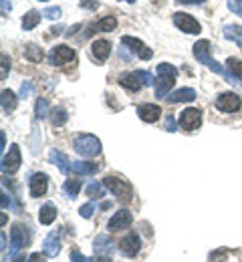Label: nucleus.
Returning <instances> with one entry per match:
<instances>
[{"label":"nucleus","instance_id":"1","mask_svg":"<svg viewBox=\"0 0 242 262\" xmlns=\"http://www.w3.org/2000/svg\"><path fill=\"white\" fill-rule=\"evenodd\" d=\"M210 49H212L210 40H206V38H204V40H198V42L194 45V57H196V61H198V63H202L204 67H208L212 73L222 75V77H224V79H226L230 85H242V83L236 79V77H234V75H230V73H228L224 67L220 65L218 61H214V59H212V51H210Z\"/></svg>","mask_w":242,"mask_h":262},{"label":"nucleus","instance_id":"2","mask_svg":"<svg viewBox=\"0 0 242 262\" xmlns=\"http://www.w3.org/2000/svg\"><path fill=\"white\" fill-rule=\"evenodd\" d=\"M178 77V69L170 63H162L158 65V81H156V95L158 99H164L170 95L173 83Z\"/></svg>","mask_w":242,"mask_h":262},{"label":"nucleus","instance_id":"3","mask_svg":"<svg viewBox=\"0 0 242 262\" xmlns=\"http://www.w3.org/2000/svg\"><path fill=\"white\" fill-rule=\"evenodd\" d=\"M103 186L121 202H131L134 200V188L129 182H125L123 178L117 176H107L103 180Z\"/></svg>","mask_w":242,"mask_h":262},{"label":"nucleus","instance_id":"4","mask_svg":"<svg viewBox=\"0 0 242 262\" xmlns=\"http://www.w3.org/2000/svg\"><path fill=\"white\" fill-rule=\"evenodd\" d=\"M73 149H75L79 156H83V158H95V156L101 154V141H99L95 135L85 133V135H79V137L73 141Z\"/></svg>","mask_w":242,"mask_h":262},{"label":"nucleus","instance_id":"5","mask_svg":"<svg viewBox=\"0 0 242 262\" xmlns=\"http://www.w3.org/2000/svg\"><path fill=\"white\" fill-rule=\"evenodd\" d=\"M29 242H31V236H29V232L25 226H20V224H16V226H12L10 230V250H8V256H14L16 252H20L23 248H27L29 246Z\"/></svg>","mask_w":242,"mask_h":262},{"label":"nucleus","instance_id":"6","mask_svg":"<svg viewBox=\"0 0 242 262\" xmlns=\"http://www.w3.org/2000/svg\"><path fill=\"white\" fill-rule=\"evenodd\" d=\"M173 25L186 34H200L202 33V27L200 23L192 16V14H186V12H175L173 14Z\"/></svg>","mask_w":242,"mask_h":262},{"label":"nucleus","instance_id":"7","mask_svg":"<svg viewBox=\"0 0 242 262\" xmlns=\"http://www.w3.org/2000/svg\"><path fill=\"white\" fill-rule=\"evenodd\" d=\"M202 125V111L200 109H184L180 113V127L184 131H194Z\"/></svg>","mask_w":242,"mask_h":262},{"label":"nucleus","instance_id":"8","mask_svg":"<svg viewBox=\"0 0 242 262\" xmlns=\"http://www.w3.org/2000/svg\"><path fill=\"white\" fill-rule=\"evenodd\" d=\"M23 158H20V147L18 145H10L8 154L2 156V171L4 173H16L20 169Z\"/></svg>","mask_w":242,"mask_h":262},{"label":"nucleus","instance_id":"9","mask_svg":"<svg viewBox=\"0 0 242 262\" xmlns=\"http://www.w3.org/2000/svg\"><path fill=\"white\" fill-rule=\"evenodd\" d=\"M121 45L123 47H127L134 55H138L139 59H143V61H149L151 57H153V51L149 49V47H145L139 38H136V36H123L121 38Z\"/></svg>","mask_w":242,"mask_h":262},{"label":"nucleus","instance_id":"10","mask_svg":"<svg viewBox=\"0 0 242 262\" xmlns=\"http://www.w3.org/2000/svg\"><path fill=\"white\" fill-rule=\"evenodd\" d=\"M242 105V99L236 93H220L216 97V109L224 111V113H234L238 111Z\"/></svg>","mask_w":242,"mask_h":262},{"label":"nucleus","instance_id":"11","mask_svg":"<svg viewBox=\"0 0 242 262\" xmlns=\"http://www.w3.org/2000/svg\"><path fill=\"white\" fill-rule=\"evenodd\" d=\"M51 65L55 67H61L65 65V63H71V61H75V51L67 47V45H59V47H55L53 51H51Z\"/></svg>","mask_w":242,"mask_h":262},{"label":"nucleus","instance_id":"12","mask_svg":"<svg viewBox=\"0 0 242 262\" xmlns=\"http://www.w3.org/2000/svg\"><path fill=\"white\" fill-rule=\"evenodd\" d=\"M131 222H134L131 212H127V210H119V212H115V214H113V218L107 222V230H109V232L125 230V228H129V226H131Z\"/></svg>","mask_w":242,"mask_h":262},{"label":"nucleus","instance_id":"13","mask_svg":"<svg viewBox=\"0 0 242 262\" xmlns=\"http://www.w3.org/2000/svg\"><path fill=\"white\" fill-rule=\"evenodd\" d=\"M93 252H95L97 256H105V258H109V256L115 252V242H113L109 236L99 234V236L93 240Z\"/></svg>","mask_w":242,"mask_h":262},{"label":"nucleus","instance_id":"14","mask_svg":"<svg viewBox=\"0 0 242 262\" xmlns=\"http://www.w3.org/2000/svg\"><path fill=\"white\" fill-rule=\"evenodd\" d=\"M138 115L141 121H145V123H153V121L160 119V115H162V107H160V105H153V103H141V105L138 107Z\"/></svg>","mask_w":242,"mask_h":262},{"label":"nucleus","instance_id":"15","mask_svg":"<svg viewBox=\"0 0 242 262\" xmlns=\"http://www.w3.org/2000/svg\"><path fill=\"white\" fill-rule=\"evenodd\" d=\"M119 248L125 256H138L139 248H141V242H139V236L136 232H129L121 242H119Z\"/></svg>","mask_w":242,"mask_h":262},{"label":"nucleus","instance_id":"16","mask_svg":"<svg viewBox=\"0 0 242 262\" xmlns=\"http://www.w3.org/2000/svg\"><path fill=\"white\" fill-rule=\"evenodd\" d=\"M29 186H31V196L33 198L45 196L47 186H49V178H47V173H33Z\"/></svg>","mask_w":242,"mask_h":262},{"label":"nucleus","instance_id":"17","mask_svg":"<svg viewBox=\"0 0 242 262\" xmlns=\"http://www.w3.org/2000/svg\"><path fill=\"white\" fill-rule=\"evenodd\" d=\"M42 252H45V256H51V258H55V256L61 252V236H59L57 232H51V234L45 238V242H42Z\"/></svg>","mask_w":242,"mask_h":262},{"label":"nucleus","instance_id":"18","mask_svg":"<svg viewBox=\"0 0 242 262\" xmlns=\"http://www.w3.org/2000/svg\"><path fill=\"white\" fill-rule=\"evenodd\" d=\"M91 53H93V57H95L99 63H103V61L109 59V55H111V42L105 40V38L95 40V42L91 45Z\"/></svg>","mask_w":242,"mask_h":262},{"label":"nucleus","instance_id":"19","mask_svg":"<svg viewBox=\"0 0 242 262\" xmlns=\"http://www.w3.org/2000/svg\"><path fill=\"white\" fill-rule=\"evenodd\" d=\"M49 162L57 165V167H59V169H61L63 173H69V171H71V165H73L69 162V158H67V156H65L63 151H57V149H53V151L49 154Z\"/></svg>","mask_w":242,"mask_h":262},{"label":"nucleus","instance_id":"20","mask_svg":"<svg viewBox=\"0 0 242 262\" xmlns=\"http://www.w3.org/2000/svg\"><path fill=\"white\" fill-rule=\"evenodd\" d=\"M194 99H196V91L190 89V87L178 89V91H173V93L168 95V101H170V103H190V101H194Z\"/></svg>","mask_w":242,"mask_h":262},{"label":"nucleus","instance_id":"21","mask_svg":"<svg viewBox=\"0 0 242 262\" xmlns=\"http://www.w3.org/2000/svg\"><path fill=\"white\" fill-rule=\"evenodd\" d=\"M71 169L75 176H93L99 171V165L93 164V162H73Z\"/></svg>","mask_w":242,"mask_h":262},{"label":"nucleus","instance_id":"22","mask_svg":"<svg viewBox=\"0 0 242 262\" xmlns=\"http://www.w3.org/2000/svg\"><path fill=\"white\" fill-rule=\"evenodd\" d=\"M119 83H121V87H125L127 91H139L141 85H143L138 73H125V75H121V77H119Z\"/></svg>","mask_w":242,"mask_h":262},{"label":"nucleus","instance_id":"23","mask_svg":"<svg viewBox=\"0 0 242 262\" xmlns=\"http://www.w3.org/2000/svg\"><path fill=\"white\" fill-rule=\"evenodd\" d=\"M55 218H57V208H55L51 202H47V204L40 208V212H38V220H40V224L49 226V224L55 222Z\"/></svg>","mask_w":242,"mask_h":262},{"label":"nucleus","instance_id":"24","mask_svg":"<svg viewBox=\"0 0 242 262\" xmlns=\"http://www.w3.org/2000/svg\"><path fill=\"white\" fill-rule=\"evenodd\" d=\"M0 103H2V111L4 113H10V111H14L16 109V105H18V99L16 95L10 91V89H4L2 93H0Z\"/></svg>","mask_w":242,"mask_h":262},{"label":"nucleus","instance_id":"25","mask_svg":"<svg viewBox=\"0 0 242 262\" xmlns=\"http://www.w3.org/2000/svg\"><path fill=\"white\" fill-rule=\"evenodd\" d=\"M222 33H224V36L228 40H234L238 47H242V27H238V25H226Z\"/></svg>","mask_w":242,"mask_h":262},{"label":"nucleus","instance_id":"26","mask_svg":"<svg viewBox=\"0 0 242 262\" xmlns=\"http://www.w3.org/2000/svg\"><path fill=\"white\" fill-rule=\"evenodd\" d=\"M67 119H69V115H67L65 107H55V109L51 111V121H53V125H55V127L65 125V123H67Z\"/></svg>","mask_w":242,"mask_h":262},{"label":"nucleus","instance_id":"27","mask_svg":"<svg viewBox=\"0 0 242 262\" xmlns=\"http://www.w3.org/2000/svg\"><path fill=\"white\" fill-rule=\"evenodd\" d=\"M38 23H40V12L38 10H31L23 16V29L25 31H33Z\"/></svg>","mask_w":242,"mask_h":262},{"label":"nucleus","instance_id":"28","mask_svg":"<svg viewBox=\"0 0 242 262\" xmlns=\"http://www.w3.org/2000/svg\"><path fill=\"white\" fill-rule=\"evenodd\" d=\"M87 196L93 198V200H99V198L105 196V186L101 182H89V186H87Z\"/></svg>","mask_w":242,"mask_h":262},{"label":"nucleus","instance_id":"29","mask_svg":"<svg viewBox=\"0 0 242 262\" xmlns=\"http://www.w3.org/2000/svg\"><path fill=\"white\" fill-rule=\"evenodd\" d=\"M226 67H228V73H230V75H234V77L242 83V61L240 59L230 57V59L226 61Z\"/></svg>","mask_w":242,"mask_h":262},{"label":"nucleus","instance_id":"30","mask_svg":"<svg viewBox=\"0 0 242 262\" xmlns=\"http://www.w3.org/2000/svg\"><path fill=\"white\" fill-rule=\"evenodd\" d=\"M25 57L31 59V61H35V63H40L45 55H42L40 47H36V45H27V49H25Z\"/></svg>","mask_w":242,"mask_h":262},{"label":"nucleus","instance_id":"31","mask_svg":"<svg viewBox=\"0 0 242 262\" xmlns=\"http://www.w3.org/2000/svg\"><path fill=\"white\" fill-rule=\"evenodd\" d=\"M117 27V18H113V16H103L99 23H97V31H101V33H109V31H113Z\"/></svg>","mask_w":242,"mask_h":262},{"label":"nucleus","instance_id":"32","mask_svg":"<svg viewBox=\"0 0 242 262\" xmlns=\"http://www.w3.org/2000/svg\"><path fill=\"white\" fill-rule=\"evenodd\" d=\"M35 113H36V119H45L49 115V101L47 99H36V105H35Z\"/></svg>","mask_w":242,"mask_h":262},{"label":"nucleus","instance_id":"33","mask_svg":"<svg viewBox=\"0 0 242 262\" xmlns=\"http://www.w3.org/2000/svg\"><path fill=\"white\" fill-rule=\"evenodd\" d=\"M63 190L67 192V196L75 198L79 194V190H81V180H67L65 186H63Z\"/></svg>","mask_w":242,"mask_h":262},{"label":"nucleus","instance_id":"34","mask_svg":"<svg viewBox=\"0 0 242 262\" xmlns=\"http://www.w3.org/2000/svg\"><path fill=\"white\" fill-rule=\"evenodd\" d=\"M42 16L49 18V20H57V18H61V8H59V6L45 8V10H42Z\"/></svg>","mask_w":242,"mask_h":262},{"label":"nucleus","instance_id":"35","mask_svg":"<svg viewBox=\"0 0 242 262\" xmlns=\"http://www.w3.org/2000/svg\"><path fill=\"white\" fill-rule=\"evenodd\" d=\"M139 79H141V83L143 85H147V87H151V85H156V79H153V75L151 73H147V71H138Z\"/></svg>","mask_w":242,"mask_h":262},{"label":"nucleus","instance_id":"36","mask_svg":"<svg viewBox=\"0 0 242 262\" xmlns=\"http://www.w3.org/2000/svg\"><path fill=\"white\" fill-rule=\"evenodd\" d=\"M0 59H2V73H0V79L4 81V79H6V75H8V71H10V59H8L4 53H2V57H0Z\"/></svg>","mask_w":242,"mask_h":262},{"label":"nucleus","instance_id":"37","mask_svg":"<svg viewBox=\"0 0 242 262\" xmlns=\"http://www.w3.org/2000/svg\"><path fill=\"white\" fill-rule=\"evenodd\" d=\"M93 212H95V206H93V204H85V206H81V210H79V214H81L83 218H91Z\"/></svg>","mask_w":242,"mask_h":262},{"label":"nucleus","instance_id":"38","mask_svg":"<svg viewBox=\"0 0 242 262\" xmlns=\"http://www.w3.org/2000/svg\"><path fill=\"white\" fill-rule=\"evenodd\" d=\"M228 8H230L234 14L242 16V0H228Z\"/></svg>","mask_w":242,"mask_h":262},{"label":"nucleus","instance_id":"39","mask_svg":"<svg viewBox=\"0 0 242 262\" xmlns=\"http://www.w3.org/2000/svg\"><path fill=\"white\" fill-rule=\"evenodd\" d=\"M81 8L97 10V8H99V2H97V0H81Z\"/></svg>","mask_w":242,"mask_h":262},{"label":"nucleus","instance_id":"40","mask_svg":"<svg viewBox=\"0 0 242 262\" xmlns=\"http://www.w3.org/2000/svg\"><path fill=\"white\" fill-rule=\"evenodd\" d=\"M12 206H14V204H12V198H10V196H6V194H4V192H2V208H4V210H6V208H12ZM14 208H16V212H18V210H20V208H18V206H14Z\"/></svg>","mask_w":242,"mask_h":262},{"label":"nucleus","instance_id":"41","mask_svg":"<svg viewBox=\"0 0 242 262\" xmlns=\"http://www.w3.org/2000/svg\"><path fill=\"white\" fill-rule=\"evenodd\" d=\"M71 260L73 262H89L83 254H81V252H79V250H71Z\"/></svg>","mask_w":242,"mask_h":262},{"label":"nucleus","instance_id":"42","mask_svg":"<svg viewBox=\"0 0 242 262\" xmlns=\"http://www.w3.org/2000/svg\"><path fill=\"white\" fill-rule=\"evenodd\" d=\"M175 125H178V123H175V119H173L172 115H168V119H166V127H168V131H170V133H173V131H175Z\"/></svg>","mask_w":242,"mask_h":262},{"label":"nucleus","instance_id":"43","mask_svg":"<svg viewBox=\"0 0 242 262\" xmlns=\"http://www.w3.org/2000/svg\"><path fill=\"white\" fill-rule=\"evenodd\" d=\"M29 93H31V83H25V85L20 87V97L27 99L29 97Z\"/></svg>","mask_w":242,"mask_h":262},{"label":"nucleus","instance_id":"44","mask_svg":"<svg viewBox=\"0 0 242 262\" xmlns=\"http://www.w3.org/2000/svg\"><path fill=\"white\" fill-rule=\"evenodd\" d=\"M27 262H45V256H42L40 252H35V254H31V256H29V260Z\"/></svg>","mask_w":242,"mask_h":262},{"label":"nucleus","instance_id":"45","mask_svg":"<svg viewBox=\"0 0 242 262\" xmlns=\"http://www.w3.org/2000/svg\"><path fill=\"white\" fill-rule=\"evenodd\" d=\"M10 8H12V4H10V0H2V14H6V12H10Z\"/></svg>","mask_w":242,"mask_h":262},{"label":"nucleus","instance_id":"46","mask_svg":"<svg viewBox=\"0 0 242 262\" xmlns=\"http://www.w3.org/2000/svg\"><path fill=\"white\" fill-rule=\"evenodd\" d=\"M178 4H200V2H206V0H175Z\"/></svg>","mask_w":242,"mask_h":262},{"label":"nucleus","instance_id":"47","mask_svg":"<svg viewBox=\"0 0 242 262\" xmlns=\"http://www.w3.org/2000/svg\"><path fill=\"white\" fill-rule=\"evenodd\" d=\"M6 147V139H4V131H0V151H4Z\"/></svg>","mask_w":242,"mask_h":262},{"label":"nucleus","instance_id":"48","mask_svg":"<svg viewBox=\"0 0 242 262\" xmlns=\"http://www.w3.org/2000/svg\"><path fill=\"white\" fill-rule=\"evenodd\" d=\"M91 262H111V260L105 258V256H97V258H91Z\"/></svg>","mask_w":242,"mask_h":262},{"label":"nucleus","instance_id":"49","mask_svg":"<svg viewBox=\"0 0 242 262\" xmlns=\"http://www.w3.org/2000/svg\"><path fill=\"white\" fill-rule=\"evenodd\" d=\"M101 208H103V210H107V208H111V204H109V202H103V204H101Z\"/></svg>","mask_w":242,"mask_h":262},{"label":"nucleus","instance_id":"50","mask_svg":"<svg viewBox=\"0 0 242 262\" xmlns=\"http://www.w3.org/2000/svg\"><path fill=\"white\" fill-rule=\"evenodd\" d=\"M12 262H25V258H23V256H18V258H14Z\"/></svg>","mask_w":242,"mask_h":262},{"label":"nucleus","instance_id":"51","mask_svg":"<svg viewBox=\"0 0 242 262\" xmlns=\"http://www.w3.org/2000/svg\"><path fill=\"white\" fill-rule=\"evenodd\" d=\"M123 2H136V0H123Z\"/></svg>","mask_w":242,"mask_h":262},{"label":"nucleus","instance_id":"52","mask_svg":"<svg viewBox=\"0 0 242 262\" xmlns=\"http://www.w3.org/2000/svg\"><path fill=\"white\" fill-rule=\"evenodd\" d=\"M40 2H47V0H40Z\"/></svg>","mask_w":242,"mask_h":262}]
</instances>
